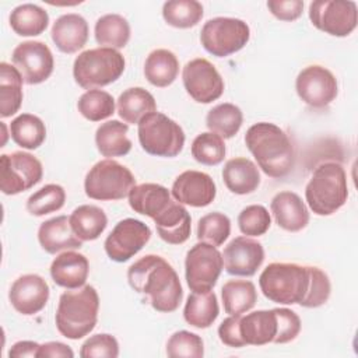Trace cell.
Wrapping results in <instances>:
<instances>
[{
	"mask_svg": "<svg viewBox=\"0 0 358 358\" xmlns=\"http://www.w3.org/2000/svg\"><path fill=\"white\" fill-rule=\"evenodd\" d=\"M221 255L225 271L239 277L255 275L264 260V249L262 243L249 236L234 238L224 248Z\"/></svg>",
	"mask_w": 358,
	"mask_h": 358,
	"instance_id": "obj_17",
	"label": "cell"
},
{
	"mask_svg": "<svg viewBox=\"0 0 358 358\" xmlns=\"http://www.w3.org/2000/svg\"><path fill=\"white\" fill-rule=\"evenodd\" d=\"M151 229L136 218L119 221L106 236L103 248L108 257L116 263H124L136 256L150 241Z\"/></svg>",
	"mask_w": 358,
	"mask_h": 358,
	"instance_id": "obj_13",
	"label": "cell"
},
{
	"mask_svg": "<svg viewBox=\"0 0 358 358\" xmlns=\"http://www.w3.org/2000/svg\"><path fill=\"white\" fill-rule=\"evenodd\" d=\"M22 77L20 71L6 63H0V115L8 117L15 115L22 103Z\"/></svg>",
	"mask_w": 358,
	"mask_h": 358,
	"instance_id": "obj_33",
	"label": "cell"
},
{
	"mask_svg": "<svg viewBox=\"0 0 358 358\" xmlns=\"http://www.w3.org/2000/svg\"><path fill=\"white\" fill-rule=\"evenodd\" d=\"M277 315V334L273 340L275 344H285L296 338L301 331L299 316L287 308H274Z\"/></svg>",
	"mask_w": 358,
	"mask_h": 358,
	"instance_id": "obj_48",
	"label": "cell"
},
{
	"mask_svg": "<svg viewBox=\"0 0 358 358\" xmlns=\"http://www.w3.org/2000/svg\"><path fill=\"white\" fill-rule=\"evenodd\" d=\"M218 301L213 291L192 292L183 308L185 320L196 329L210 327L218 317Z\"/></svg>",
	"mask_w": 358,
	"mask_h": 358,
	"instance_id": "obj_32",
	"label": "cell"
},
{
	"mask_svg": "<svg viewBox=\"0 0 358 358\" xmlns=\"http://www.w3.org/2000/svg\"><path fill=\"white\" fill-rule=\"evenodd\" d=\"M129 285L145 295L150 305L162 313L175 312L183 298L180 280L175 268L158 255H145L127 270Z\"/></svg>",
	"mask_w": 358,
	"mask_h": 358,
	"instance_id": "obj_1",
	"label": "cell"
},
{
	"mask_svg": "<svg viewBox=\"0 0 358 358\" xmlns=\"http://www.w3.org/2000/svg\"><path fill=\"white\" fill-rule=\"evenodd\" d=\"M310 281L306 296L299 303L303 308H319L324 305L330 296L331 285L327 274L316 266H309Z\"/></svg>",
	"mask_w": 358,
	"mask_h": 358,
	"instance_id": "obj_46",
	"label": "cell"
},
{
	"mask_svg": "<svg viewBox=\"0 0 358 358\" xmlns=\"http://www.w3.org/2000/svg\"><path fill=\"white\" fill-rule=\"evenodd\" d=\"M222 268V255L211 243L197 242L186 253L185 277L193 292L211 291Z\"/></svg>",
	"mask_w": 358,
	"mask_h": 358,
	"instance_id": "obj_10",
	"label": "cell"
},
{
	"mask_svg": "<svg viewBox=\"0 0 358 358\" xmlns=\"http://www.w3.org/2000/svg\"><path fill=\"white\" fill-rule=\"evenodd\" d=\"M221 298L225 313L242 315L256 305L257 291L249 280H229L221 288Z\"/></svg>",
	"mask_w": 358,
	"mask_h": 358,
	"instance_id": "obj_35",
	"label": "cell"
},
{
	"mask_svg": "<svg viewBox=\"0 0 358 358\" xmlns=\"http://www.w3.org/2000/svg\"><path fill=\"white\" fill-rule=\"evenodd\" d=\"M50 289L43 277L38 274H24L18 277L8 291L13 308L25 316L41 312L49 301Z\"/></svg>",
	"mask_w": 358,
	"mask_h": 358,
	"instance_id": "obj_19",
	"label": "cell"
},
{
	"mask_svg": "<svg viewBox=\"0 0 358 358\" xmlns=\"http://www.w3.org/2000/svg\"><path fill=\"white\" fill-rule=\"evenodd\" d=\"M152 112H157L155 99L141 87L127 88L117 98V113L127 124H138L145 115Z\"/></svg>",
	"mask_w": 358,
	"mask_h": 358,
	"instance_id": "obj_29",
	"label": "cell"
},
{
	"mask_svg": "<svg viewBox=\"0 0 358 358\" xmlns=\"http://www.w3.org/2000/svg\"><path fill=\"white\" fill-rule=\"evenodd\" d=\"M66 201V190L56 183H48L27 200V211L31 215L42 217L59 211Z\"/></svg>",
	"mask_w": 358,
	"mask_h": 358,
	"instance_id": "obj_41",
	"label": "cell"
},
{
	"mask_svg": "<svg viewBox=\"0 0 358 358\" xmlns=\"http://www.w3.org/2000/svg\"><path fill=\"white\" fill-rule=\"evenodd\" d=\"M127 197L130 207L136 213L150 218H155L172 201L169 190L158 183L136 185Z\"/></svg>",
	"mask_w": 358,
	"mask_h": 358,
	"instance_id": "obj_27",
	"label": "cell"
},
{
	"mask_svg": "<svg viewBox=\"0 0 358 358\" xmlns=\"http://www.w3.org/2000/svg\"><path fill=\"white\" fill-rule=\"evenodd\" d=\"M298 96L312 108H324L330 105L337 94L338 84L334 74L319 64L302 69L295 80Z\"/></svg>",
	"mask_w": 358,
	"mask_h": 358,
	"instance_id": "obj_16",
	"label": "cell"
},
{
	"mask_svg": "<svg viewBox=\"0 0 358 358\" xmlns=\"http://www.w3.org/2000/svg\"><path fill=\"white\" fill-rule=\"evenodd\" d=\"M119 355V343L117 340L108 333L94 334L84 341L80 348L81 358H116Z\"/></svg>",
	"mask_w": 358,
	"mask_h": 358,
	"instance_id": "obj_47",
	"label": "cell"
},
{
	"mask_svg": "<svg viewBox=\"0 0 358 358\" xmlns=\"http://www.w3.org/2000/svg\"><path fill=\"white\" fill-rule=\"evenodd\" d=\"M69 221L73 232L83 242L98 239L108 225L105 211L92 204H83L74 208Z\"/></svg>",
	"mask_w": 358,
	"mask_h": 358,
	"instance_id": "obj_31",
	"label": "cell"
},
{
	"mask_svg": "<svg viewBox=\"0 0 358 358\" xmlns=\"http://www.w3.org/2000/svg\"><path fill=\"white\" fill-rule=\"evenodd\" d=\"M225 152L224 140L211 131L199 134L192 143V157L207 166L221 164L225 158Z\"/></svg>",
	"mask_w": 358,
	"mask_h": 358,
	"instance_id": "obj_42",
	"label": "cell"
},
{
	"mask_svg": "<svg viewBox=\"0 0 358 358\" xmlns=\"http://www.w3.org/2000/svg\"><path fill=\"white\" fill-rule=\"evenodd\" d=\"M305 199L309 208L317 215H331L348 199L347 173L338 162H323L312 173Z\"/></svg>",
	"mask_w": 358,
	"mask_h": 358,
	"instance_id": "obj_4",
	"label": "cell"
},
{
	"mask_svg": "<svg viewBox=\"0 0 358 358\" xmlns=\"http://www.w3.org/2000/svg\"><path fill=\"white\" fill-rule=\"evenodd\" d=\"M137 134L141 148L155 157H176L185 145L183 129L161 112L145 115L137 124Z\"/></svg>",
	"mask_w": 358,
	"mask_h": 358,
	"instance_id": "obj_7",
	"label": "cell"
},
{
	"mask_svg": "<svg viewBox=\"0 0 358 358\" xmlns=\"http://www.w3.org/2000/svg\"><path fill=\"white\" fill-rule=\"evenodd\" d=\"M271 225L268 210L262 204H250L238 215V227L246 236L264 235Z\"/></svg>",
	"mask_w": 358,
	"mask_h": 358,
	"instance_id": "obj_45",
	"label": "cell"
},
{
	"mask_svg": "<svg viewBox=\"0 0 358 358\" xmlns=\"http://www.w3.org/2000/svg\"><path fill=\"white\" fill-rule=\"evenodd\" d=\"M231 234L229 218L218 211L203 215L197 222V239L214 246H221Z\"/></svg>",
	"mask_w": 358,
	"mask_h": 358,
	"instance_id": "obj_43",
	"label": "cell"
},
{
	"mask_svg": "<svg viewBox=\"0 0 358 358\" xmlns=\"http://www.w3.org/2000/svg\"><path fill=\"white\" fill-rule=\"evenodd\" d=\"M250 38L249 25L239 18L215 17L204 22L200 32L203 48L215 57L239 52Z\"/></svg>",
	"mask_w": 358,
	"mask_h": 358,
	"instance_id": "obj_9",
	"label": "cell"
},
{
	"mask_svg": "<svg viewBox=\"0 0 358 358\" xmlns=\"http://www.w3.org/2000/svg\"><path fill=\"white\" fill-rule=\"evenodd\" d=\"M166 355L171 358H201L204 355L203 338L187 330L175 331L166 341Z\"/></svg>",
	"mask_w": 358,
	"mask_h": 358,
	"instance_id": "obj_44",
	"label": "cell"
},
{
	"mask_svg": "<svg viewBox=\"0 0 358 358\" xmlns=\"http://www.w3.org/2000/svg\"><path fill=\"white\" fill-rule=\"evenodd\" d=\"M78 112L91 122H101L115 113V99L103 90H88L77 102Z\"/></svg>",
	"mask_w": 358,
	"mask_h": 358,
	"instance_id": "obj_40",
	"label": "cell"
},
{
	"mask_svg": "<svg viewBox=\"0 0 358 358\" xmlns=\"http://www.w3.org/2000/svg\"><path fill=\"white\" fill-rule=\"evenodd\" d=\"M48 11L32 3L20 4L10 14V27L20 36L41 35L48 28Z\"/></svg>",
	"mask_w": 358,
	"mask_h": 358,
	"instance_id": "obj_34",
	"label": "cell"
},
{
	"mask_svg": "<svg viewBox=\"0 0 358 358\" xmlns=\"http://www.w3.org/2000/svg\"><path fill=\"white\" fill-rule=\"evenodd\" d=\"M11 60L24 83L28 85L46 81L55 67V59L50 49L41 41H25L18 43L13 50Z\"/></svg>",
	"mask_w": 358,
	"mask_h": 358,
	"instance_id": "obj_14",
	"label": "cell"
},
{
	"mask_svg": "<svg viewBox=\"0 0 358 358\" xmlns=\"http://www.w3.org/2000/svg\"><path fill=\"white\" fill-rule=\"evenodd\" d=\"M186 92L199 103H211L224 92V80L207 59L197 57L187 62L182 71Z\"/></svg>",
	"mask_w": 358,
	"mask_h": 358,
	"instance_id": "obj_15",
	"label": "cell"
},
{
	"mask_svg": "<svg viewBox=\"0 0 358 358\" xmlns=\"http://www.w3.org/2000/svg\"><path fill=\"white\" fill-rule=\"evenodd\" d=\"M123 55L112 48H94L81 52L73 63V77L84 90H98L115 83L124 71Z\"/></svg>",
	"mask_w": 358,
	"mask_h": 358,
	"instance_id": "obj_6",
	"label": "cell"
},
{
	"mask_svg": "<svg viewBox=\"0 0 358 358\" xmlns=\"http://www.w3.org/2000/svg\"><path fill=\"white\" fill-rule=\"evenodd\" d=\"M267 8L280 21H295L302 15L303 1H301V0H268Z\"/></svg>",
	"mask_w": 358,
	"mask_h": 358,
	"instance_id": "obj_49",
	"label": "cell"
},
{
	"mask_svg": "<svg viewBox=\"0 0 358 358\" xmlns=\"http://www.w3.org/2000/svg\"><path fill=\"white\" fill-rule=\"evenodd\" d=\"M41 161L29 152L14 151L0 157V189L4 194L22 193L42 180Z\"/></svg>",
	"mask_w": 358,
	"mask_h": 358,
	"instance_id": "obj_11",
	"label": "cell"
},
{
	"mask_svg": "<svg viewBox=\"0 0 358 358\" xmlns=\"http://www.w3.org/2000/svg\"><path fill=\"white\" fill-rule=\"evenodd\" d=\"M73 350L60 341H48L39 345L38 358H73Z\"/></svg>",
	"mask_w": 358,
	"mask_h": 358,
	"instance_id": "obj_51",
	"label": "cell"
},
{
	"mask_svg": "<svg viewBox=\"0 0 358 358\" xmlns=\"http://www.w3.org/2000/svg\"><path fill=\"white\" fill-rule=\"evenodd\" d=\"M90 28L87 20L76 13L60 15L52 27L50 36L56 48L63 53H76L88 41Z\"/></svg>",
	"mask_w": 358,
	"mask_h": 358,
	"instance_id": "obj_20",
	"label": "cell"
},
{
	"mask_svg": "<svg viewBox=\"0 0 358 358\" xmlns=\"http://www.w3.org/2000/svg\"><path fill=\"white\" fill-rule=\"evenodd\" d=\"M38 343L31 341V340H22L17 341L13 344V347L8 351L10 358H21V357H38V350H39Z\"/></svg>",
	"mask_w": 358,
	"mask_h": 358,
	"instance_id": "obj_52",
	"label": "cell"
},
{
	"mask_svg": "<svg viewBox=\"0 0 358 358\" xmlns=\"http://www.w3.org/2000/svg\"><path fill=\"white\" fill-rule=\"evenodd\" d=\"M171 194L180 204L190 207H206L214 201L217 187L208 173L189 169L176 176Z\"/></svg>",
	"mask_w": 358,
	"mask_h": 358,
	"instance_id": "obj_18",
	"label": "cell"
},
{
	"mask_svg": "<svg viewBox=\"0 0 358 358\" xmlns=\"http://www.w3.org/2000/svg\"><path fill=\"white\" fill-rule=\"evenodd\" d=\"M179 74V60L173 52L168 49L152 50L144 63V76L154 87L171 85Z\"/></svg>",
	"mask_w": 358,
	"mask_h": 358,
	"instance_id": "obj_30",
	"label": "cell"
},
{
	"mask_svg": "<svg viewBox=\"0 0 358 358\" xmlns=\"http://www.w3.org/2000/svg\"><path fill=\"white\" fill-rule=\"evenodd\" d=\"M94 34L98 45L117 50L127 45L130 39V25L120 14H105L96 20Z\"/></svg>",
	"mask_w": 358,
	"mask_h": 358,
	"instance_id": "obj_36",
	"label": "cell"
},
{
	"mask_svg": "<svg viewBox=\"0 0 358 358\" xmlns=\"http://www.w3.org/2000/svg\"><path fill=\"white\" fill-rule=\"evenodd\" d=\"M243 123V113L239 106L224 102L215 105L206 116V124L211 133L218 134L221 138H232Z\"/></svg>",
	"mask_w": 358,
	"mask_h": 358,
	"instance_id": "obj_38",
	"label": "cell"
},
{
	"mask_svg": "<svg viewBox=\"0 0 358 358\" xmlns=\"http://www.w3.org/2000/svg\"><path fill=\"white\" fill-rule=\"evenodd\" d=\"M129 124L120 120H108L98 126L95 131V144L101 155L123 157L131 150V141L127 137Z\"/></svg>",
	"mask_w": 358,
	"mask_h": 358,
	"instance_id": "obj_28",
	"label": "cell"
},
{
	"mask_svg": "<svg viewBox=\"0 0 358 358\" xmlns=\"http://www.w3.org/2000/svg\"><path fill=\"white\" fill-rule=\"evenodd\" d=\"M309 281V266L296 263H270L259 277L263 295L281 305H299L308 294Z\"/></svg>",
	"mask_w": 358,
	"mask_h": 358,
	"instance_id": "obj_5",
	"label": "cell"
},
{
	"mask_svg": "<svg viewBox=\"0 0 358 358\" xmlns=\"http://www.w3.org/2000/svg\"><path fill=\"white\" fill-rule=\"evenodd\" d=\"M239 334L246 345L273 343L277 334V315L274 309L255 310L239 319Z\"/></svg>",
	"mask_w": 358,
	"mask_h": 358,
	"instance_id": "obj_25",
	"label": "cell"
},
{
	"mask_svg": "<svg viewBox=\"0 0 358 358\" xmlns=\"http://www.w3.org/2000/svg\"><path fill=\"white\" fill-rule=\"evenodd\" d=\"M90 274L88 259L73 250L60 253L50 264V277L53 282L66 289H76L85 285Z\"/></svg>",
	"mask_w": 358,
	"mask_h": 358,
	"instance_id": "obj_22",
	"label": "cell"
},
{
	"mask_svg": "<svg viewBox=\"0 0 358 358\" xmlns=\"http://www.w3.org/2000/svg\"><path fill=\"white\" fill-rule=\"evenodd\" d=\"M222 180L235 194L253 193L260 185V172L256 164L245 157L231 158L222 168Z\"/></svg>",
	"mask_w": 358,
	"mask_h": 358,
	"instance_id": "obj_26",
	"label": "cell"
},
{
	"mask_svg": "<svg viewBox=\"0 0 358 358\" xmlns=\"http://www.w3.org/2000/svg\"><path fill=\"white\" fill-rule=\"evenodd\" d=\"M134 186L136 178L131 171L110 158L98 161L84 179L85 194L101 201L122 200Z\"/></svg>",
	"mask_w": 358,
	"mask_h": 358,
	"instance_id": "obj_8",
	"label": "cell"
},
{
	"mask_svg": "<svg viewBox=\"0 0 358 358\" xmlns=\"http://www.w3.org/2000/svg\"><path fill=\"white\" fill-rule=\"evenodd\" d=\"M38 241L41 248L50 255L83 246V241L76 236L66 215H57L42 222L38 229Z\"/></svg>",
	"mask_w": 358,
	"mask_h": 358,
	"instance_id": "obj_24",
	"label": "cell"
},
{
	"mask_svg": "<svg viewBox=\"0 0 358 358\" xmlns=\"http://www.w3.org/2000/svg\"><path fill=\"white\" fill-rule=\"evenodd\" d=\"M245 144L267 176L280 179L294 169V145L288 134L277 124L268 122L255 123L245 134Z\"/></svg>",
	"mask_w": 358,
	"mask_h": 358,
	"instance_id": "obj_2",
	"label": "cell"
},
{
	"mask_svg": "<svg viewBox=\"0 0 358 358\" xmlns=\"http://www.w3.org/2000/svg\"><path fill=\"white\" fill-rule=\"evenodd\" d=\"M99 296L92 285L64 291L57 303L55 322L59 333L70 340L90 334L98 320Z\"/></svg>",
	"mask_w": 358,
	"mask_h": 358,
	"instance_id": "obj_3",
	"label": "cell"
},
{
	"mask_svg": "<svg viewBox=\"0 0 358 358\" xmlns=\"http://www.w3.org/2000/svg\"><path fill=\"white\" fill-rule=\"evenodd\" d=\"M239 319L241 315H229V317L221 322L218 327V337L222 344L234 348H241L246 345L239 334Z\"/></svg>",
	"mask_w": 358,
	"mask_h": 358,
	"instance_id": "obj_50",
	"label": "cell"
},
{
	"mask_svg": "<svg viewBox=\"0 0 358 358\" xmlns=\"http://www.w3.org/2000/svg\"><path fill=\"white\" fill-rule=\"evenodd\" d=\"M13 141L27 150L41 147L46 138V127L41 117L31 113H21L10 123Z\"/></svg>",
	"mask_w": 358,
	"mask_h": 358,
	"instance_id": "obj_37",
	"label": "cell"
},
{
	"mask_svg": "<svg viewBox=\"0 0 358 358\" xmlns=\"http://www.w3.org/2000/svg\"><path fill=\"white\" fill-rule=\"evenodd\" d=\"M154 220L159 238L171 245L185 243L192 231V218L183 204L171 201L169 206Z\"/></svg>",
	"mask_w": 358,
	"mask_h": 358,
	"instance_id": "obj_23",
	"label": "cell"
},
{
	"mask_svg": "<svg viewBox=\"0 0 358 358\" xmlns=\"http://www.w3.org/2000/svg\"><path fill=\"white\" fill-rule=\"evenodd\" d=\"M309 20L319 31L331 36H348L358 22L357 3L347 0H316L309 4Z\"/></svg>",
	"mask_w": 358,
	"mask_h": 358,
	"instance_id": "obj_12",
	"label": "cell"
},
{
	"mask_svg": "<svg viewBox=\"0 0 358 358\" xmlns=\"http://www.w3.org/2000/svg\"><path fill=\"white\" fill-rule=\"evenodd\" d=\"M270 210L280 228L288 232H298L309 222V211L302 199L289 190L277 193L270 203Z\"/></svg>",
	"mask_w": 358,
	"mask_h": 358,
	"instance_id": "obj_21",
	"label": "cell"
},
{
	"mask_svg": "<svg viewBox=\"0 0 358 358\" xmlns=\"http://www.w3.org/2000/svg\"><path fill=\"white\" fill-rule=\"evenodd\" d=\"M204 8L196 0H171L162 6V17L171 27L186 29L197 25L203 18Z\"/></svg>",
	"mask_w": 358,
	"mask_h": 358,
	"instance_id": "obj_39",
	"label": "cell"
}]
</instances>
